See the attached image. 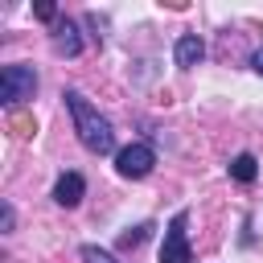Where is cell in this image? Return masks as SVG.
I'll list each match as a JSON object with an SVG mask.
<instances>
[{
    "label": "cell",
    "instance_id": "cell-9",
    "mask_svg": "<svg viewBox=\"0 0 263 263\" xmlns=\"http://www.w3.org/2000/svg\"><path fill=\"white\" fill-rule=\"evenodd\" d=\"M148 234H152V222H140V226L123 230V234H119V251H132V247H140Z\"/></svg>",
    "mask_w": 263,
    "mask_h": 263
},
{
    "label": "cell",
    "instance_id": "cell-6",
    "mask_svg": "<svg viewBox=\"0 0 263 263\" xmlns=\"http://www.w3.org/2000/svg\"><path fill=\"white\" fill-rule=\"evenodd\" d=\"M82 193H86V181H82V173H74V168L53 181V201H58L62 210H74V205L82 201Z\"/></svg>",
    "mask_w": 263,
    "mask_h": 263
},
{
    "label": "cell",
    "instance_id": "cell-12",
    "mask_svg": "<svg viewBox=\"0 0 263 263\" xmlns=\"http://www.w3.org/2000/svg\"><path fill=\"white\" fill-rule=\"evenodd\" d=\"M33 12H37V21H58V8L53 4H37Z\"/></svg>",
    "mask_w": 263,
    "mask_h": 263
},
{
    "label": "cell",
    "instance_id": "cell-4",
    "mask_svg": "<svg viewBox=\"0 0 263 263\" xmlns=\"http://www.w3.org/2000/svg\"><path fill=\"white\" fill-rule=\"evenodd\" d=\"M152 168H156V148L148 140H136V144H127V148L115 152V173L123 181H144Z\"/></svg>",
    "mask_w": 263,
    "mask_h": 263
},
{
    "label": "cell",
    "instance_id": "cell-2",
    "mask_svg": "<svg viewBox=\"0 0 263 263\" xmlns=\"http://www.w3.org/2000/svg\"><path fill=\"white\" fill-rule=\"evenodd\" d=\"M33 95H37V70H33V66L12 62V66L0 70V103H4L8 111H16L21 103H29Z\"/></svg>",
    "mask_w": 263,
    "mask_h": 263
},
{
    "label": "cell",
    "instance_id": "cell-8",
    "mask_svg": "<svg viewBox=\"0 0 263 263\" xmlns=\"http://www.w3.org/2000/svg\"><path fill=\"white\" fill-rule=\"evenodd\" d=\"M230 177H234V181H242V185H251V181L259 177V160H255L251 152H238V156L230 160Z\"/></svg>",
    "mask_w": 263,
    "mask_h": 263
},
{
    "label": "cell",
    "instance_id": "cell-7",
    "mask_svg": "<svg viewBox=\"0 0 263 263\" xmlns=\"http://www.w3.org/2000/svg\"><path fill=\"white\" fill-rule=\"evenodd\" d=\"M201 58H205V41L197 33H181L177 45H173V62L181 70H193V66H201Z\"/></svg>",
    "mask_w": 263,
    "mask_h": 263
},
{
    "label": "cell",
    "instance_id": "cell-3",
    "mask_svg": "<svg viewBox=\"0 0 263 263\" xmlns=\"http://www.w3.org/2000/svg\"><path fill=\"white\" fill-rule=\"evenodd\" d=\"M189 210H177L164 226V238H160V255L156 263H193V247H189Z\"/></svg>",
    "mask_w": 263,
    "mask_h": 263
},
{
    "label": "cell",
    "instance_id": "cell-10",
    "mask_svg": "<svg viewBox=\"0 0 263 263\" xmlns=\"http://www.w3.org/2000/svg\"><path fill=\"white\" fill-rule=\"evenodd\" d=\"M78 255H82V263H119L111 251H103V247H95V242H82Z\"/></svg>",
    "mask_w": 263,
    "mask_h": 263
},
{
    "label": "cell",
    "instance_id": "cell-1",
    "mask_svg": "<svg viewBox=\"0 0 263 263\" xmlns=\"http://www.w3.org/2000/svg\"><path fill=\"white\" fill-rule=\"evenodd\" d=\"M62 99H66V111H70V119H74V132H78L82 148H86V152H95V156H111V152H115L111 119H107V115H99V107H95L82 90H74V86H66V90H62Z\"/></svg>",
    "mask_w": 263,
    "mask_h": 263
},
{
    "label": "cell",
    "instance_id": "cell-5",
    "mask_svg": "<svg viewBox=\"0 0 263 263\" xmlns=\"http://www.w3.org/2000/svg\"><path fill=\"white\" fill-rule=\"evenodd\" d=\"M53 53H62V58H78L82 53V37H78V25L70 16L53 21Z\"/></svg>",
    "mask_w": 263,
    "mask_h": 263
},
{
    "label": "cell",
    "instance_id": "cell-13",
    "mask_svg": "<svg viewBox=\"0 0 263 263\" xmlns=\"http://www.w3.org/2000/svg\"><path fill=\"white\" fill-rule=\"evenodd\" d=\"M251 70H255V74H259V78H263V45H259V49H255V53H251Z\"/></svg>",
    "mask_w": 263,
    "mask_h": 263
},
{
    "label": "cell",
    "instance_id": "cell-11",
    "mask_svg": "<svg viewBox=\"0 0 263 263\" xmlns=\"http://www.w3.org/2000/svg\"><path fill=\"white\" fill-rule=\"evenodd\" d=\"M12 226H16V210H12V201H4V205H0V230L8 234Z\"/></svg>",
    "mask_w": 263,
    "mask_h": 263
}]
</instances>
